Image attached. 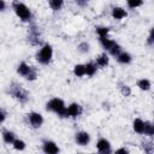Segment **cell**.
I'll return each instance as SVG.
<instances>
[{
    "mask_svg": "<svg viewBox=\"0 0 154 154\" xmlns=\"http://www.w3.org/2000/svg\"><path fill=\"white\" fill-rule=\"evenodd\" d=\"M46 109L57 113L59 117H67L66 106H65L64 101L59 97H53L52 100H49L46 105Z\"/></svg>",
    "mask_w": 154,
    "mask_h": 154,
    "instance_id": "obj_1",
    "label": "cell"
},
{
    "mask_svg": "<svg viewBox=\"0 0 154 154\" xmlns=\"http://www.w3.org/2000/svg\"><path fill=\"white\" fill-rule=\"evenodd\" d=\"M8 93L19 102L25 103L29 100V93L18 83H12L8 87Z\"/></svg>",
    "mask_w": 154,
    "mask_h": 154,
    "instance_id": "obj_2",
    "label": "cell"
},
{
    "mask_svg": "<svg viewBox=\"0 0 154 154\" xmlns=\"http://www.w3.org/2000/svg\"><path fill=\"white\" fill-rule=\"evenodd\" d=\"M12 7H13L16 14L20 18V20H23V22H30L32 14H31V11L29 10V7L26 5H24L23 2L18 1V0H14L12 2Z\"/></svg>",
    "mask_w": 154,
    "mask_h": 154,
    "instance_id": "obj_3",
    "label": "cell"
},
{
    "mask_svg": "<svg viewBox=\"0 0 154 154\" xmlns=\"http://www.w3.org/2000/svg\"><path fill=\"white\" fill-rule=\"evenodd\" d=\"M53 57V48L51 45L46 43L43 47L36 53V60L42 65H48Z\"/></svg>",
    "mask_w": 154,
    "mask_h": 154,
    "instance_id": "obj_4",
    "label": "cell"
},
{
    "mask_svg": "<svg viewBox=\"0 0 154 154\" xmlns=\"http://www.w3.org/2000/svg\"><path fill=\"white\" fill-rule=\"evenodd\" d=\"M17 72H18L20 76H23L24 78H26L28 81H35L36 77H37V71H36L32 66L28 65L25 61H22V63L18 65Z\"/></svg>",
    "mask_w": 154,
    "mask_h": 154,
    "instance_id": "obj_5",
    "label": "cell"
},
{
    "mask_svg": "<svg viewBox=\"0 0 154 154\" xmlns=\"http://www.w3.org/2000/svg\"><path fill=\"white\" fill-rule=\"evenodd\" d=\"M28 41L32 45V46H38L41 45V35L38 31V28L36 25H31L29 28V32H28Z\"/></svg>",
    "mask_w": 154,
    "mask_h": 154,
    "instance_id": "obj_6",
    "label": "cell"
},
{
    "mask_svg": "<svg viewBox=\"0 0 154 154\" xmlns=\"http://www.w3.org/2000/svg\"><path fill=\"white\" fill-rule=\"evenodd\" d=\"M28 119H29L30 125L32 128H35V129L40 128L43 124V117L40 113H37V112H30L28 114Z\"/></svg>",
    "mask_w": 154,
    "mask_h": 154,
    "instance_id": "obj_7",
    "label": "cell"
},
{
    "mask_svg": "<svg viewBox=\"0 0 154 154\" xmlns=\"http://www.w3.org/2000/svg\"><path fill=\"white\" fill-rule=\"evenodd\" d=\"M83 112V108L79 103H71L69 107H66V113H67V117H72V118H76L78 116H81Z\"/></svg>",
    "mask_w": 154,
    "mask_h": 154,
    "instance_id": "obj_8",
    "label": "cell"
},
{
    "mask_svg": "<svg viewBox=\"0 0 154 154\" xmlns=\"http://www.w3.org/2000/svg\"><path fill=\"white\" fill-rule=\"evenodd\" d=\"M42 150L47 154H57V153H59L60 149L53 141H43Z\"/></svg>",
    "mask_w": 154,
    "mask_h": 154,
    "instance_id": "obj_9",
    "label": "cell"
},
{
    "mask_svg": "<svg viewBox=\"0 0 154 154\" xmlns=\"http://www.w3.org/2000/svg\"><path fill=\"white\" fill-rule=\"evenodd\" d=\"M96 148L100 153H103V154H108L112 152L111 149V143L106 140V138H100L96 143Z\"/></svg>",
    "mask_w": 154,
    "mask_h": 154,
    "instance_id": "obj_10",
    "label": "cell"
},
{
    "mask_svg": "<svg viewBox=\"0 0 154 154\" xmlns=\"http://www.w3.org/2000/svg\"><path fill=\"white\" fill-rule=\"evenodd\" d=\"M76 143L78 146H87L90 142V135L85 131H79L76 134Z\"/></svg>",
    "mask_w": 154,
    "mask_h": 154,
    "instance_id": "obj_11",
    "label": "cell"
},
{
    "mask_svg": "<svg viewBox=\"0 0 154 154\" xmlns=\"http://www.w3.org/2000/svg\"><path fill=\"white\" fill-rule=\"evenodd\" d=\"M126 16H128V13H126V11L124 8H122V7H113V10H112V17L114 19H123Z\"/></svg>",
    "mask_w": 154,
    "mask_h": 154,
    "instance_id": "obj_12",
    "label": "cell"
},
{
    "mask_svg": "<svg viewBox=\"0 0 154 154\" xmlns=\"http://www.w3.org/2000/svg\"><path fill=\"white\" fill-rule=\"evenodd\" d=\"M116 58H117V60H118L120 64H130L131 60H132L131 55H130L129 53H126V52H120Z\"/></svg>",
    "mask_w": 154,
    "mask_h": 154,
    "instance_id": "obj_13",
    "label": "cell"
},
{
    "mask_svg": "<svg viewBox=\"0 0 154 154\" xmlns=\"http://www.w3.org/2000/svg\"><path fill=\"white\" fill-rule=\"evenodd\" d=\"M2 138H4V142H5V143H7V144H12L13 141L16 140V136H14V134H13L12 131H10V130H5V131L2 132Z\"/></svg>",
    "mask_w": 154,
    "mask_h": 154,
    "instance_id": "obj_14",
    "label": "cell"
},
{
    "mask_svg": "<svg viewBox=\"0 0 154 154\" xmlns=\"http://www.w3.org/2000/svg\"><path fill=\"white\" fill-rule=\"evenodd\" d=\"M143 126H144V122L140 118H136L132 123V128L137 134H143Z\"/></svg>",
    "mask_w": 154,
    "mask_h": 154,
    "instance_id": "obj_15",
    "label": "cell"
},
{
    "mask_svg": "<svg viewBox=\"0 0 154 154\" xmlns=\"http://www.w3.org/2000/svg\"><path fill=\"white\" fill-rule=\"evenodd\" d=\"M100 43L102 45V47L106 49V51H108L114 43H116V41H113V40H109L107 36H105V37H100Z\"/></svg>",
    "mask_w": 154,
    "mask_h": 154,
    "instance_id": "obj_16",
    "label": "cell"
},
{
    "mask_svg": "<svg viewBox=\"0 0 154 154\" xmlns=\"http://www.w3.org/2000/svg\"><path fill=\"white\" fill-rule=\"evenodd\" d=\"M143 134L147 135V136H153L154 135V125L152 124V122H144Z\"/></svg>",
    "mask_w": 154,
    "mask_h": 154,
    "instance_id": "obj_17",
    "label": "cell"
},
{
    "mask_svg": "<svg viewBox=\"0 0 154 154\" xmlns=\"http://www.w3.org/2000/svg\"><path fill=\"white\" fill-rule=\"evenodd\" d=\"M49 7L54 11H59L64 6V0H48Z\"/></svg>",
    "mask_w": 154,
    "mask_h": 154,
    "instance_id": "obj_18",
    "label": "cell"
},
{
    "mask_svg": "<svg viewBox=\"0 0 154 154\" xmlns=\"http://www.w3.org/2000/svg\"><path fill=\"white\" fill-rule=\"evenodd\" d=\"M96 66H100V67H105L107 64H108V57L106 53H102L97 59H96Z\"/></svg>",
    "mask_w": 154,
    "mask_h": 154,
    "instance_id": "obj_19",
    "label": "cell"
},
{
    "mask_svg": "<svg viewBox=\"0 0 154 154\" xmlns=\"http://www.w3.org/2000/svg\"><path fill=\"white\" fill-rule=\"evenodd\" d=\"M84 66H85V75H88V76H94V75H95V72H96V70H97L96 64H94V63H88V64H84Z\"/></svg>",
    "mask_w": 154,
    "mask_h": 154,
    "instance_id": "obj_20",
    "label": "cell"
},
{
    "mask_svg": "<svg viewBox=\"0 0 154 154\" xmlns=\"http://www.w3.org/2000/svg\"><path fill=\"white\" fill-rule=\"evenodd\" d=\"M73 73H75V76H77V77L84 76V75H85V66H84V64H77V65L73 67Z\"/></svg>",
    "mask_w": 154,
    "mask_h": 154,
    "instance_id": "obj_21",
    "label": "cell"
},
{
    "mask_svg": "<svg viewBox=\"0 0 154 154\" xmlns=\"http://www.w3.org/2000/svg\"><path fill=\"white\" fill-rule=\"evenodd\" d=\"M137 87L141 89V90H149L150 89V82L149 79H146V78H142L137 82Z\"/></svg>",
    "mask_w": 154,
    "mask_h": 154,
    "instance_id": "obj_22",
    "label": "cell"
},
{
    "mask_svg": "<svg viewBox=\"0 0 154 154\" xmlns=\"http://www.w3.org/2000/svg\"><path fill=\"white\" fill-rule=\"evenodd\" d=\"M12 144H13V147H14L16 150H24V149H25V142L22 141V140L16 138V140L13 141Z\"/></svg>",
    "mask_w": 154,
    "mask_h": 154,
    "instance_id": "obj_23",
    "label": "cell"
},
{
    "mask_svg": "<svg viewBox=\"0 0 154 154\" xmlns=\"http://www.w3.org/2000/svg\"><path fill=\"white\" fill-rule=\"evenodd\" d=\"M108 52H109V54L111 55H113V57H117L120 52H122V47L118 45V43H114L109 49H108Z\"/></svg>",
    "mask_w": 154,
    "mask_h": 154,
    "instance_id": "obj_24",
    "label": "cell"
},
{
    "mask_svg": "<svg viewBox=\"0 0 154 154\" xmlns=\"http://www.w3.org/2000/svg\"><path fill=\"white\" fill-rule=\"evenodd\" d=\"M109 31V28H106V26H97L96 28V34L99 35V37H105L107 36Z\"/></svg>",
    "mask_w": 154,
    "mask_h": 154,
    "instance_id": "obj_25",
    "label": "cell"
},
{
    "mask_svg": "<svg viewBox=\"0 0 154 154\" xmlns=\"http://www.w3.org/2000/svg\"><path fill=\"white\" fill-rule=\"evenodd\" d=\"M119 89H120V93L123 94V96H129V95L131 94V89H130V87H128L126 84L119 83Z\"/></svg>",
    "mask_w": 154,
    "mask_h": 154,
    "instance_id": "obj_26",
    "label": "cell"
},
{
    "mask_svg": "<svg viewBox=\"0 0 154 154\" xmlns=\"http://www.w3.org/2000/svg\"><path fill=\"white\" fill-rule=\"evenodd\" d=\"M126 2L130 8H136L143 4V0H126Z\"/></svg>",
    "mask_w": 154,
    "mask_h": 154,
    "instance_id": "obj_27",
    "label": "cell"
},
{
    "mask_svg": "<svg viewBox=\"0 0 154 154\" xmlns=\"http://www.w3.org/2000/svg\"><path fill=\"white\" fill-rule=\"evenodd\" d=\"M143 149H144V152H146V153H148V154L153 153L154 148H153L152 142H143Z\"/></svg>",
    "mask_w": 154,
    "mask_h": 154,
    "instance_id": "obj_28",
    "label": "cell"
},
{
    "mask_svg": "<svg viewBox=\"0 0 154 154\" xmlns=\"http://www.w3.org/2000/svg\"><path fill=\"white\" fill-rule=\"evenodd\" d=\"M78 51L82 52V53L88 52V51H89V45H88L87 42H82V43H79V45H78Z\"/></svg>",
    "mask_w": 154,
    "mask_h": 154,
    "instance_id": "obj_29",
    "label": "cell"
},
{
    "mask_svg": "<svg viewBox=\"0 0 154 154\" xmlns=\"http://www.w3.org/2000/svg\"><path fill=\"white\" fill-rule=\"evenodd\" d=\"M153 41H154V38H153V29H150L149 35H148V38H147V43L149 46H153Z\"/></svg>",
    "mask_w": 154,
    "mask_h": 154,
    "instance_id": "obj_30",
    "label": "cell"
},
{
    "mask_svg": "<svg viewBox=\"0 0 154 154\" xmlns=\"http://www.w3.org/2000/svg\"><path fill=\"white\" fill-rule=\"evenodd\" d=\"M5 10H6V2L4 0H0V12H2Z\"/></svg>",
    "mask_w": 154,
    "mask_h": 154,
    "instance_id": "obj_31",
    "label": "cell"
},
{
    "mask_svg": "<svg viewBox=\"0 0 154 154\" xmlns=\"http://www.w3.org/2000/svg\"><path fill=\"white\" fill-rule=\"evenodd\" d=\"M76 4H78L79 6H85L88 4V0H75Z\"/></svg>",
    "mask_w": 154,
    "mask_h": 154,
    "instance_id": "obj_32",
    "label": "cell"
},
{
    "mask_svg": "<svg viewBox=\"0 0 154 154\" xmlns=\"http://www.w3.org/2000/svg\"><path fill=\"white\" fill-rule=\"evenodd\" d=\"M5 118H6V114H5V112H4L2 109H0V123H2V122L5 120Z\"/></svg>",
    "mask_w": 154,
    "mask_h": 154,
    "instance_id": "obj_33",
    "label": "cell"
},
{
    "mask_svg": "<svg viewBox=\"0 0 154 154\" xmlns=\"http://www.w3.org/2000/svg\"><path fill=\"white\" fill-rule=\"evenodd\" d=\"M117 153H129V150H128V149H125V148H120V149H118V150H117Z\"/></svg>",
    "mask_w": 154,
    "mask_h": 154,
    "instance_id": "obj_34",
    "label": "cell"
}]
</instances>
